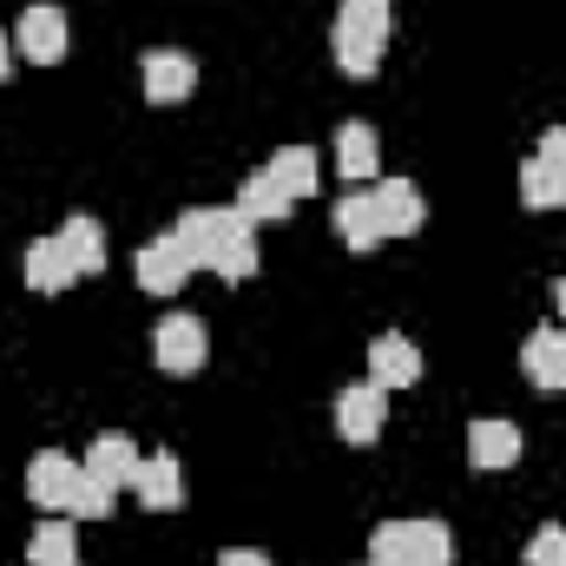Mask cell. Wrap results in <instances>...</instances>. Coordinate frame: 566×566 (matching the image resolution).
I'll use <instances>...</instances> for the list:
<instances>
[{
  "instance_id": "cell-1",
  "label": "cell",
  "mask_w": 566,
  "mask_h": 566,
  "mask_svg": "<svg viewBox=\"0 0 566 566\" xmlns=\"http://www.w3.org/2000/svg\"><path fill=\"white\" fill-rule=\"evenodd\" d=\"M389 33H396V7L389 0H343V13H336V66L349 73V80H369L376 73V60H382V46H389Z\"/></svg>"
},
{
  "instance_id": "cell-2",
  "label": "cell",
  "mask_w": 566,
  "mask_h": 566,
  "mask_svg": "<svg viewBox=\"0 0 566 566\" xmlns=\"http://www.w3.org/2000/svg\"><path fill=\"white\" fill-rule=\"evenodd\" d=\"M369 566H454V534L441 521H382L369 534Z\"/></svg>"
},
{
  "instance_id": "cell-3",
  "label": "cell",
  "mask_w": 566,
  "mask_h": 566,
  "mask_svg": "<svg viewBox=\"0 0 566 566\" xmlns=\"http://www.w3.org/2000/svg\"><path fill=\"white\" fill-rule=\"evenodd\" d=\"M521 205L527 211H560L566 205V126H547L541 151L521 165Z\"/></svg>"
},
{
  "instance_id": "cell-4",
  "label": "cell",
  "mask_w": 566,
  "mask_h": 566,
  "mask_svg": "<svg viewBox=\"0 0 566 566\" xmlns=\"http://www.w3.org/2000/svg\"><path fill=\"white\" fill-rule=\"evenodd\" d=\"M231 224H238V205H191V211H178L171 244L185 251L191 271H211V258H218V244H224Z\"/></svg>"
},
{
  "instance_id": "cell-5",
  "label": "cell",
  "mask_w": 566,
  "mask_h": 566,
  "mask_svg": "<svg viewBox=\"0 0 566 566\" xmlns=\"http://www.w3.org/2000/svg\"><path fill=\"white\" fill-rule=\"evenodd\" d=\"M151 356H158V369L165 376H191V369H205V356H211V336H205V323L198 316H165L158 329H151Z\"/></svg>"
},
{
  "instance_id": "cell-6",
  "label": "cell",
  "mask_w": 566,
  "mask_h": 566,
  "mask_svg": "<svg viewBox=\"0 0 566 566\" xmlns=\"http://www.w3.org/2000/svg\"><path fill=\"white\" fill-rule=\"evenodd\" d=\"M13 40H20V60H33V66H53V60H66V40H73V20L60 13V7H27L20 13V27H13Z\"/></svg>"
},
{
  "instance_id": "cell-7",
  "label": "cell",
  "mask_w": 566,
  "mask_h": 566,
  "mask_svg": "<svg viewBox=\"0 0 566 566\" xmlns=\"http://www.w3.org/2000/svg\"><path fill=\"white\" fill-rule=\"evenodd\" d=\"M73 488H80V461H73V454L40 448V454L27 461V494H33L46 514H66V507H73Z\"/></svg>"
},
{
  "instance_id": "cell-8",
  "label": "cell",
  "mask_w": 566,
  "mask_h": 566,
  "mask_svg": "<svg viewBox=\"0 0 566 566\" xmlns=\"http://www.w3.org/2000/svg\"><path fill=\"white\" fill-rule=\"evenodd\" d=\"M382 416H389V389H376V382H356L336 396V428L349 448H369L382 434Z\"/></svg>"
},
{
  "instance_id": "cell-9",
  "label": "cell",
  "mask_w": 566,
  "mask_h": 566,
  "mask_svg": "<svg viewBox=\"0 0 566 566\" xmlns=\"http://www.w3.org/2000/svg\"><path fill=\"white\" fill-rule=\"evenodd\" d=\"M139 73H145V99H151V106H178V99H191V86H198L191 53H171V46H151L139 60Z\"/></svg>"
},
{
  "instance_id": "cell-10",
  "label": "cell",
  "mask_w": 566,
  "mask_h": 566,
  "mask_svg": "<svg viewBox=\"0 0 566 566\" xmlns=\"http://www.w3.org/2000/svg\"><path fill=\"white\" fill-rule=\"evenodd\" d=\"M369 382H376V389H416V382H422V349H416L409 336H396V329L376 336V343H369Z\"/></svg>"
},
{
  "instance_id": "cell-11",
  "label": "cell",
  "mask_w": 566,
  "mask_h": 566,
  "mask_svg": "<svg viewBox=\"0 0 566 566\" xmlns=\"http://www.w3.org/2000/svg\"><path fill=\"white\" fill-rule=\"evenodd\" d=\"M369 198H376V218H382V238H416L428 218L422 191L409 185V178H382V185H369Z\"/></svg>"
},
{
  "instance_id": "cell-12",
  "label": "cell",
  "mask_w": 566,
  "mask_h": 566,
  "mask_svg": "<svg viewBox=\"0 0 566 566\" xmlns=\"http://www.w3.org/2000/svg\"><path fill=\"white\" fill-rule=\"evenodd\" d=\"M521 369L541 396H566V329H534L521 343Z\"/></svg>"
},
{
  "instance_id": "cell-13",
  "label": "cell",
  "mask_w": 566,
  "mask_h": 566,
  "mask_svg": "<svg viewBox=\"0 0 566 566\" xmlns=\"http://www.w3.org/2000/svg\"><path fill=\"white\" fill-rule=\"evenodd\" d=\"M139 468H145V454H139V441H133V434H99V441L86 448V474H93V481H106L113 494H119V488H133V481H139Z\"/></svg>"
},
{
  "instance_id": "cell-14",
  "label": "cell",
  "mask_w": 566,
  "mask_h": 566,
  "mask_svg": "<svg viewBox=\"0 0 566 566\" xmlns=\"http://www.w3.org/2000/svg\"><path fill=\"white\" fill-rule=\"evenodd\" d=\"M133 271H139V283L151 290V296H178V290H185V277H191V264H185V251L171 244V231L145 244L139 258H133Z\"/></svg>"
},
{
  "instance_id": "cell-15",
  "label": "cell",
  "mask_w": 566,
  "mask_h": 566,
  "mask_svg": "<svg viewBox=\"0 0 566 566\" xmlns=\"http://www.w3.org/2000/svg\"><path fill=\"white\" fill-rule=\"evenodd\" d=\"M133 494H139L151 514H171V507H185V468H178V454H145L139 481H133Z\"/></svg>"
},
{
  "instance_id": "cell-16",
  "label": "cell",
  "mask_w": 566,
  "mask_h": 566,
  "mask_svg": "<svg viewBox=\"0 0 566 566\" xmlns=\"http://www.w3.org/2000/svg\"><path fill=\"white\" fill-rule=\"evenodd\" d=\"M329 224H336V238H343L349 251H376V244H382V218H376V198H369V191L336 198Z\"/></svg>"
},
{
  "instance_id": "cell-17",
  "label": "cell",
  "mask_w": 566,
  "mask_h": 566,
  "mask_svg": "<svg viewBox=\"0 0 566 566\" xmlns=\"http://www.w3.org/2000/svg\"><path fill=\"white\" fill-rule=\"evenodd\" d=\"M27 283H33L40 296H60V290H73V283H80V271H73V258H66V244H60V238L27 244Z\"/></svg>"
},
{
  "instance_id": "cell-18",
  "label": "cell",
  "mask_w": 566,
  "mask_h": 566,
  "mask_svg": "<svg viewBox=\"0 0 566 566\" xmlns=\"http://www.w3.org/2000/svg\"><path fill=\"white\" fill-rule=\"evenodd\" d=\"M468 461L474 468H514L521 461V428L514 422H468Z\"/></svg>"
},
{
  "instance_id": "cell-19",
  "label": "cell",
  "mask_w": 566,
  "mask_h": 566,
  "mask_svg": "<svg viewBox=\"0 0 566 566\" xmlns=\"http://www.w3.org/2000/svg\"><path fill=\"white\" fill-rule=\"evenodd\" d=\"M264 171L277 178V185L290 191V198H296V205H303V198L323 185V158H316V145H283V151L271 158V165H264Z\"/></svg>"
},
{
  "instance_id": "cell-20",
  "label": "cell",
  "mask_w": 566,
  "mask_h": 566,
  "mask_svg": "<svg viewBox=\"0 0 566 566\" xmlns=\"http://www.w3.org/2000/svg\"><path fill=\"white\" fill-rule=\"evenodd\" d=\"M60 244H66V258H73V271L80 277H99L106 271V231H99V218H66L60 224Z\"/></svg>"
},
{
  "instance_id": "cell-21",
  "label": "cell",
  "mask_w": 566,
  "mask_h": 566,
  "mask_svg": "<svg viewBox=\"0 0 566 566\" xmlns=\"http://www.w3.org/2000/svg\"><path fill=\"white\" fill-rule=\"evenodd\" d=\"M211 271L224 283H244V277H258V231H251V218L238 211V224L224 231V244H218V258H211Z\"/></svg>"
},
{
  "instance_id": "cell-22",
  "label": "cell",
  "mask_w": 566,
  "mask_h": 566,
  "mask_svg": "<svg viewBox=\"0 0 566 566\" xmlns=\"http://www.w3.org/2000/svg\"><path fill=\"white\" fill-rule=\"evenodd\" d=\"M290 205H296V198L283 191L271 171H251V178H244V191H238V211H244L251 224H277V218H290Z\"/></svg>"
},
{
  "instance_id": "cell-23",
  "label": "cell",
  "mask_w": 566,
  "mask_h": 566,
  "mask_svg": "<svg viewBox=\"0 0 566 566\" xmlns=\"http://www.w3.org/2000/svg\"><path fill=\"white\" fill-rule=\"evenodd\" d=\"M27 560L33 566H80V534H73V521H40L33 541H27Z\"/></svg>"
},
{
  "instance_id": "cell-24",
  "label": "cell",
  "mask_w": 566,
  "mask_h": 566,
  "mask_svg": "<svg viewBox=\"0 0 566 566\" xmlns=\"http://www.w3.org/2000/svg\"><path fill=\"white\" fill-rule=\"evenodd\" d=\"M336 171H343V178H356V185H363V178H376V133H369L363 119H349V126L336 133Z\"/></svg>"
},
{
  "instance_id": "cell-25",
  "label": "cell",
  "mask_w": 566,
  "mask_h": 566,
  "mask_svg": "<svg viewBox=\"0 0 566 566\" xmlns=\"http://www.w3.org/2000/svg\"><path fill=\"white\" fill-rule=\"evenodd\" d=\"M106 514H113V488H106V481H93V474H86V461H80V488H73L66 521H106Z\"/></svg>"
},
{
  "instance_id": "cell-26",
  "label": "cell",
  "mask_w": 566,
  "mask_h": 566,
  "mask_svg": "<svg viewBox=\"0 0 566 566\" xmlns=\"http://www.w3.org/2000/svg\"><path fill=\"white\" fill-rule=\"evenodd\" d=\"M527 566H566V527H541L527 541Z\"/></svg>"
},
{
  "instance_id": "cell-27",
  "label": "cell",
  "mask_w": 566,
  "mask_h": 566,
  "mask_svg": "<svg viewBox=\"0 0 566 566\" xmlns=\"http://www.w3.org/2000/svg\"><path fill=\"white\" fill-rule=\"evenodd\" d=\"M218 566H271V560H264V554H251V547H231Z\"/></svg>"
},
{
  "instance_id": "cell-28",
  "label": "cell",
  "mask_w": 566,
  "mask_h": 566,
  "mask_svg": "<svg viewBox=\"0 0 566 566\" xmlns=\"http://www.w3.org/2000/svg\"><path fill=\"white\" fill-rule=\"evenodd\" d=\"M7 73H13V40L0 33V80H7Z\"/></svg>"
},
{
  "instance_id": "cell-29",
  "label": "cell",
  "mask_w": 566,
  "mask_h": 566,
  "mask_svg": "<svg viewBox=\"0 0 566 566\" xmlns=\"http://www.w3.org/2000/svg\"><path fill=\"white\" fill-rule=\"evenodd\" d=\"M560 316H566V277H560Z\"/></svg>"
}]
</instances>
